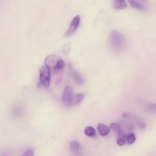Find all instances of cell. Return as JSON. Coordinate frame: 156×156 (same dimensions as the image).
Masks as SVG:
<instances>
[{"mask_svg": "<svg viewBox=\"0 0 156 156\" xmlns=\"http://www.w3.org/2000/svg\"><path fill=\"white\" fill-rule=\"evenodd\" d=\"M108 44L112 51L115 52H119L125 48L126 41L122 34L116 30H113L110 34Z\"/></svg>", "mask_w": 156, "mask_h": 156, "instance_id": "6da1fadb", "label": "cell"}, {"mask_svg": "<svg viewBox=\"0 0 156 156\" xmlns=\"http://www.w3.org/2000/svg\"><path fill=\"white\" fill-rule=\"evenodd\" d=\"M40 81L46 88L49 86L50 78V70L45 65L41 66L40 69Z\"/></svg>", "mask_w": 156, "mask_h": 156, "instance_id": "7a4b0ae2", "label": "cell"}, {"mask_svg": "<svg viewBox=\"0 0 156 156\" xmlns=\"http://www.w3.org/2000/svg\"><path fill=\"white\" fill-rule=\"evenodd\" d=\"M60 58L55 55H51L47 56L44 60L45 65L50 70H53L57 64Z\"/></svg>", "mask_w": 156, "mask_h": 156, "instance_id": "3957f363", "label": "cell"}, {"mask_svg": "<svg viewBox=\"0 0 156 156\" xmlns=\"http://www.w3.org/2000/svg\"><path fill=\"white\" fill-rule=\"evenodd\" d=\"M73 90L72 88L69 86H66L63 91L62 99L63 102L66 104H69L72 98Z\"/></svg>", "mask_w": 156, "mask_h": 156, "instance_id": "277c9868", "label": "cell"}, {"mask_svg": "<svg viewBox=\"0 0 156 156\" xmlns=\"http://www.w3.org/2000/svg\"><path fill=\"white\" fill-rule=\"evenodd\" d=\"M80 18L79 15H76L73 19L69 28L66 32L65 35L68 36L73 34L78 28L80 22Z\"/></svg>", "mask_w": 156, "mask_h": 156, "instance_id": "5b68a950", "label": "cell"}, {"mask_svg": "<svg viewBox=\"0 0 156 156\" xmlns=\"http://www.w3.org/2000/svg\"><path fill=\"white\" fill-rule=\"evenodd\" d=\"M98 130L99 134L102 136L107 135L110 131V128L107 125L103 123H100L97 127Z\"/></svg>", "mask_w": 156, "mask_h": 156, "instance_id": "8992f818", "label": "cell"}, {"mask_svg": "<svg viewBox=\"0 0 156 156\" xmlns=\"http://www.w3.org/2000/svg\"><path fill=\"white\" fill-rule=\"evenodd\" d=\"M128 2L131 5L138 10L144 11L146 9L145 5L140 1L132 0Z\"/></svg>", "mask_w": 156, "mask_h": 156, "instance_id": "52a82bcc", "label": "cell"}, {"mask_svg": "<svg viewBox=\"0 0 156 156\" xmlns=\"http://www.w3.org/2000/svg\"><path fill=\"white\" fill-rule=\"evenodd\" d=\"M113 8L116 9H125L127 7V4L124 0H116L113 1L112 4Z\"/></svg>", "mask_w": 156, "mask_h": 156, "instance_id": "ba28073f", "label": "cell"}, {"mask_svg": "<svg viewBox=\"0 0 156 156\" xmlns=\"http://www.w3.org/2000/svg\"><path fill=\"white\" fill-rule=\"evenodd\" d=\"M84 97V95L82 94H78L73 97L69 105L74 106L80 103L83 100Z\"/></svg>", "mask_w": 156, "mask_h": 156, "instance_id": "9c48e42d", "label": "cell"}, {"mask_svg": "<svg viewBox=\"0 0 156 156\" xmlns=\"http://www.w3.org/2000/svg\"><path fill=\"white\" fill-rule=\"evenodd\" d=\"M84 132L86 135L90 137H94L96 135V132L95 129L91 126H88L86 127Z\"/></svg>", "mask_w": 156, "mask_h": 156, "instance_id": "30bf717a", "label": "cell"}, {"mask_svg": "<svg viewBox=\"0 0 156 156\" xmlns=\"http://www.w3.org/2000/svg\"><path fill=\"white\" fill-rule=\"evenodd\" d=\"M110 128L119 135H122V132L119 125L117 123H112L110 124Z\"/></svg>", "mask_w": 156, "mask_h": 156, "instance_id": "8fae6325", "label": "cell"}, {"mask_svg": "<svg viewBox=\"0 0 156 156\" xmlns=\"http://www.w3.org/2000/svg\"><path fill=\"white\" fill-rule=\"evenodd\" d=\"M70 147L71 150L74 152L79 151L80 146L79 143L76 141H72L70 143Z\"/></svg>", "mask_w": 156, "mask_h": 156, "instance_id": "7c38bea8", "label": "cell"}, {"mask_svg": "<svg viewBox=\"0 0 156 156\" xmlns=\"http://www.w3.org/2000/svg\"><path fill=\"white\" fill-rule=\"evenodd\" d=\"M73 76L74 81L78 85H81L83 82V79L76 72H73Z\"/></svg>", "mask_w": 156, "mask_h": 156, "instance_id": "4fadbf2b", "label": "cell"}, {"mask_svg": "<svg viewBox=\"0 0 156 156\" xmlns=\"http://www.w3.org/2000/svg\"><path fill=\"white\" fill-rule=\"evenodd\" d=\"M136 140V136L134 133H130L128 134L127 136V142L130 144L133 143Z\"/></svg>", "mask_w": 156, "mask_h": 156, "instance_id": "5bb4252c", "label": "cell"}, {"mask_svg": "<svg viewBox=\"0 0 156 156\" xmlns=\"http://www.w3.org/2000/svg\"><path fill=\"white\" fill-rule=\"evenodd\" d=\"M34 151L33 149H30L26 151L21 156H34Z\"/></svg>", "mask_w": 156, "mask_h": 156, "instance_id": "9a60e30c", "label": "cell"}, {"mask_svg": "<svg viewBox=\"0 0 156 156\" xmlns=\"http://www.w3.org/2000/svg\"><path fill=\"white\" fill-rule=\"evenodd\" d=\"M125 139L122 137H119L117 139V143L120 146H123L125 144Z\"/></svg>", "mask_w": 156, "mask_h": 156, "instance_id": "2e32d148", "label": "cell"}, {"mask_svg": "<svg viewBox=\"0 0 156 156\" xmlns=\"http://www.w3.org/2000/svg\"><path fill=\"white\" fill-rule=\"evenodd\" d=\"M42 85H43L42 83L40 80L37 83V87L39 88H41L42 87Z\"/></svg>", "mask_w": 156, "mask_h": 156, "instance_id": "e0dca14e", "label": "cell"}, {"mask_svg": "<svg viewBox=\"0 0 156 156\" xmlns=\"http://www.w3.org/2000/svg\"><path fill=\"white\" fill-rule=\"evenodd\" d=\"M0 156H9L8 154L5 152H0Z\"/></svg>", "mask_w": 156, "mask_h": 156, "instance_id": "ac0fdd59", "label": "cell"}]
</instances>
